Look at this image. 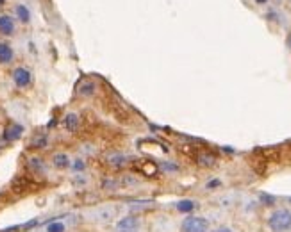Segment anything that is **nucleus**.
<instances>
[{"label":"nucleus","instance_id":"19","mask_svg":"<svg viewBox=\"0 0 291 232\" xmlns=\"http://www.w3.org/2000/svg\"><path fill=\"white\" fill-rule=\"evenodd\" d=\"M45 232H66V223L61 220H52L45 227Z\"/></svg>","mask_w":291,"mask_h":232},{"label":"nucleus","instance_id":"25","mask_svg":"<svg viewBox=\"0 0 291 232\" xmlns=\"http://www.w3.org/2000/svg\"><path fill=\"white\" fill-rule=\"evenodd\" d=\"M95 150H97V148H93V145H82L81 147V152L82 154H95Z\"/></svg>","mask_w":291,"mask_h":232},{"label":"nucleus","instance_id":"28","mask_svg":"<svg viewBox=\"0 0 291 232\" xmlns=\"http://www.w3.org/2000/svg\"><path fill=\"white\" fill-rule=\"evenodd\" d=\"M4 2H6V0H0V6H4Z\"/></svg>","mask_w":291,"mask_h":232},{"label":"nucleus","instance_id":"22","mask_svg":"<svg viewBox=\"0 0 291 232\" xmlns=\"http://www.w3.org/2000/svg\"><path fill=\"white\" fill-rule=\"evenodd\" d=\"M72 182H74L75 187H86L90 184V179L86 177V173H75Z\"/></svg>","mask_w":291,"mask_h":232},{"label":"nucleus","instance_id":"5","mask_svg":"<svg viewBox=\"0 0 291 232\" xmlns=\"http://www.w3.org/2000/svg\"><path fill=\"white\" fill-rule=\"evenodd\" d=\"M11 79L17 88H27V86H31V82H33V74H31L29 68L18 66V68H15L11 72Z\"/></svg>","mask_w":291,"mask_h":232},{"label":"nucleus","instance_id":"7","mask_svg":"<svg viewBox=\"0 0 291 232\" xmlns=\"http://www.w3.org/2000/svg\"><path fill=\"white\" fill-rule=\"evenodd\" d=\"M27 168H29V171H33V175H41L45 177L47 175V164L45 161L41 157H38V155H33V157L27 159Z\"/></svg>","mask_w":291,"mask_h":232},{"label":"nucleus","instance_id":"2","mask_svg":"<svg viewBox=\"0 0 291 232\" xmlns=\"http://www.w3.org/2000/svg\"><path fill=\"white\" fill-rule=\"evenodd\" d=\"M118 211L113 204H107V205H97V207L90 209L86 212V220H90L91 223H97V225H107L111 221L115 220Z\"/></svg>","mask_w":291,"mask_h":232},{"label":"nucleus","instance_id":"17","mask_svg":"<svg viewBox=\"0 0 291 232\" xmlns=\"http://www.w3.org/2000/svg\"><path fill=\"white\" fill-rule=\"evenodd\" d=\"M120 186H122V180L113 179V177H106L102 180V184H100V187H102L104 191H116V189H120Z\"/></svg>","mask_w":291,"mask_h":232},{"label":"nucleus","instance_id":"4","mask_svg":"<svg viewBox=\"0 0 291 232\" xmlns=\"http://www.w3.org/2000/svg\"><path fill=\"white\" fill-rule=\"evenodd\" d=\"M143 227V221H141V216L138 214H127L120 218L116 221L115 232H141Z\"/></svg>","mask_w":291,"mask_h":232},{"label":"nucleus","instance_id":"12","mask_svg":"<svg viewBox=\"0 0 291 232\" xmlns=\"http://www.w3.org/2000/svg\"><path fill=\"white\" fill-rule=\"evenodd\" d=\"M15 18L9 17V15H2L0 17V34L2 36H11L15 34Z\"/></svg>","mask_w":291,"mask_h":232},{"label":"nucleus","instance_id":"6","mask_svg":"<svg viewBox=\"0 0 291 232\" xmlns=\"http://www.w3.org/2000/svg\"><path fill=\"white\" fill-rule=\"evenodd\" d=\"M24 125L22 123H9L8 127L4 129L2 132V139L6 143H13V141H18V139L24 136Z\"/></svg>","mask_w":291,"mask_h":232},{"label":"nucleus","instance_id":"16","mask_svg":"<svg viewBox=\"0 0 291 232\" xmlns=\"http://www.w3.org/2000/svg\"><path fill=\"white\" fill-rule=\"evenodd\" d=\"M175 207H177V211L182 212V214H191L193 209L197 207V202H195V200L184 198V200H179Z\"/></svg>","mask_w":291,"mask_h":232},{"label":"nucleus","instance_id":"14","mask_svg":"<svg viewBox=\"0 0 291 232\" xmlns=\"http://www.w3.org/2000/svg\"><path fill=\"white\" fill-rule=\"evenodd\" d=\"M95 90H97V86H95V82L91 81H82L81 84L77 86V95L82 98H90L95 95Z\"/></svg>","mask_w":291,"mask_h":232},{"label":"nucleus","instance_id":"29","mask_svg":"<svg viewBox=\"0 0 291 232\" xmlns=\"http://www.w3.org/2000/svg\"><path fill=\"white\" fill-rule=\"evenodd\" d=\"M289 45H291V38H289Z\"/></svg>","mask_w":291,"mask_h":232},{"label":"nucleus","instance_id":"3","mask_svg":"<svg viewBox=\"0 0 291 232\" xmlns=\"http://www.w3.org/2000/svg\"><path fill=\"white\" fill-rule=\"evenodd\" d=\"M181 232H211V223L205 216L188 214L181 221Z\"/></svg>","mask_w":291,"mask_h":232},{"label":"nucleus","instance_id":"8","mask_svg":"<svg viewBox=\"0 0 291 232\" xmlns=\"http://www.w3.org/2000/svg\"><path fill=\"white\" fill-rule=\"evenodd\" d=\"M50 161H52V166L56 170H68L72 164V157L66 152H56V154H52Z\"/></svg>","mask_w":291,"mask_h":232},{"label":"nucleus","instance_id":"13","mask_svg":"<svg viewBox=\"0 0 291 232\" xmlns=\"http://www.w3.org/2000/svg\"><path fill=\"white\" fill-rule=\"evenodd\" d=\"M15 59V50L9 43L0 41V65H9Z\"/></svg>","mask_w":291,"mask_h":232},{"label":"nucleus","instance_id":"20","mask_svg":"<svg viewBox=\"0 0 291 232\" xmlns=\"http://www.w3.org/2000/svg\"><path fill=\"white\" fill-rule=\"evenodd\" d=\"M198 164H200V166H205V168H211L216 164V157L211 154H200L198 155Z\"/></svg>","mask_w":291,"mask_h":232},{"label":"nucleus","instance_id":"21","mask_svg":"<svg viewBox=\"0 0 291 232\" xmlns=\"http://www.w3.org/2000/svg\"><path fill=\"white\" fill-rule=\"evenodd\" d=\"M47 143H49V138L45 134L34 136L33 141H31V148H45Z\"/></svg>","mask_w":291,"mask_h":232},{"label":"nucleus","instance_id":"1","mask_svg":"<svg viewBox=\"0 0 291 232\" xmlns=\"http://www.w3.org/2000/svg\"><path fill=\"white\" fill-rule=\"evenodd\" d=\"M266 227L270 232H289L291 230V209L277 207L266 216Z\"/></svg>","mask_w":291,"mask_h":232},{"label":"nucleus","instance_id":"26","mask_svg":"<svg viewBox=\"0 0 291 232\" xmlns=\"http://www.w3.org/2000/svg\"><path fill=\"white\" fill-rule=\"evenodd\" d=\"M218 184H220V182H218V180H213V182H211V184H207V187H214V186H218Z\"/></svg>","mask_w":291,"mask_h":232},{"label":"nucleus","instance_id":"18","mask_svg":"<svg viewBox=\"0 0 291 232\" xmlns=\"http://www.w3.org/2000/svg\"><path fill=\"white\" fill-rule=\"evenodd\" d=\"M86 159L84 157H75L72 159V164H70V170L74 171V173H86Z\"/></svg>","mask_w":291,"mask_h":232},{"label":"nucleus","instance_id":"27","mask_svg":"<svg viewBox=\"0 0 291 232\" xmlns=\"http://www.w3.org/2000/svg\"><path fill=\"white\" fill-rule=\"evenodd\" d=\"M257 2H259V4H266L268 0H257Z\"/></svg>","mask_w":291,"mask_h":232},{"label":"nucleus","instance_id":"11","mask_svg":"<svg viewBox=\"0 0 291 232\" xmlns=\"http://www.w3.org/2000/svg\"><path fill=\"white\" fill-rule=\"evenodd\" d=\"M154 204H156V202H152V200H136V202H131V204H129V209H131V214L140 216L143 211L154 209Z\"/></svg>","mask_w":291,"mask_h":232},{"label":"nucleus","instance_id":"24","mask_svg":"<svg viewBox=\"0 0 291 232\" xmlns=\"http://www.w3.org/2000/svg\"><path fill=\"white\" fill-rule=\"evenodd\" d=\"M211 232H236V230H234V227H230V225H218V227Z\"/></svg>","mask_w":291,"mask_h":232},{"label":"nucleus","instance_id":"10","mask_svg":"<svg viewBox=\"0 0 291 232\" xmlns=\"http://www.w3.org/2000/svg\"><path fill=\"white\" fill-rule=\"evenodd\" d=\"M79 125H81V116L77 113H66L65 118H63V127H65L68 132H77Z\"/></svg>","mask_w":291,"mask_h":232},{"label":"nucleus","instance_id":"23","mask_svg":"<svg viewBox=\"0 0 291 232\" xmlns=\"http://www.w3.org/2000/svg\"><path fill=\"white\" fill-rule=\"evenodd\" d=\"M161 170L166 171V173H172V171H179V166L177 164H172V163H161Z\"/></svg>","mask_w":291,"mask_h":232},{"label":"nucleus","instance_id":"9","mask_svg":"<svg viewBox=\"0 0 291 232\" xmlns=\"http://www.w3.org/2000/svg\"><path fill=\"white\" fill-rule=\"evenodd\" d=\"M107 161L106 163L109 164V166H115V168H122L123 164L129 163V155L127 154H122V152H111V154H107Z\"/></svg>","mask_w":291,"mask_h":232},{"label":"nucleus","instance_id":"15","mask_svg":"<svg viewBox=\"0 0 291 232\" xmlns=\"http://www.w3.org/2000/svg\"><path fill=\"white\" fill-rule=\"evenodd\" d=\"M15 15H17L18 22H22V24H29L31 22V9L25 4H17V8H15Z\"/></svg>","mask_w":291,"mask_h":232}]
</instances>
